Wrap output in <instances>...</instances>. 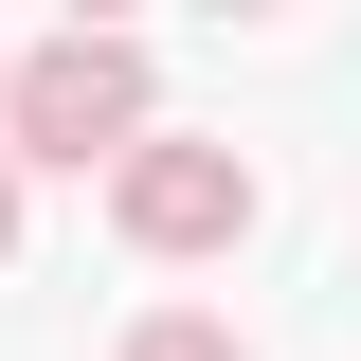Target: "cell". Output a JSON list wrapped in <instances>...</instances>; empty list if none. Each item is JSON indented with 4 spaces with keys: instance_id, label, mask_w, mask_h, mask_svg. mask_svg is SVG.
<instances>
[{
    "instance_id": "obj_1",
    "label": "cell",
    "mask_w": 361,
    "mask_h": 361,
    "mask_svg": "<svg viewBox=\"0 0 361 361\" xmlns=\"http://www.w3.org/2000/svg\"><path fill=\"white\" fill-rule=\"evenodd\" d=\"M127 109H145V73H127V54H90V37H54L37 73H18V145H37V163H90Z\"/></svg>"
},
{
    "instance_id": "obj_4",
    "label": "cell",
    "mask_w": 361,
    "mask_h": 361,
    "mask_svg": "<svg viewBox=\"0 0 361 361\" xmlns=\"http://www.w3.org/2000/svg\"><path fill=\"white\" fill-rule=\"evenodd\" d=\"M0 235H18V199H0Z\"/></svg>"
},
{
    "instance_id": "obj_3",
    "label": "cell",
    "mask_w": 361,
    "mask_h": 361,
    "mask_svg": "<svg viewBox=\"0 0 361 361\" xmlns=\"http://www.w3.org/2000/svg\"><path fill=\"white\" fill-rule=\"evenodd\" d=\"M145 361H253V343H217V325H145Z\"/></svg>"
},
{
    "instance_id": "obj_2",
    "label": "cell",
    "mask_w": 361,
    "mask_h": 361,
    "mask_svg": "<svg viewBox=\"0 0 361 361\" xmlns=\"http://www.w3.org/2000/svg\"><path fill=\"white\" fill-rule=\"evenodd\" d=\"M253 217V180L217 163V145H145L127 163V235H163V253H199V235H235Z\"/></svg>"
}]
</instances>
